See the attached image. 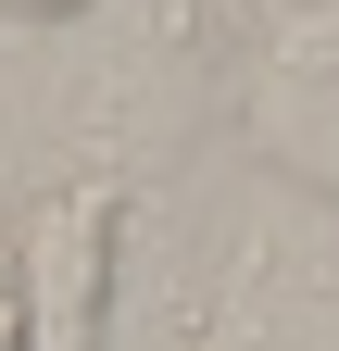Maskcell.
Returning <instances> with one entry per match:
<instances>
[{
    "label": "cell",
    "instance_id": "6da1fadb",
    "mask_svg": "<svg viewBox=\"0 0 339 351\" xmlns=\"http://www.w3.org/2000/svg\"><path fill=\"white\" fill-rule=\"evenodd\" d=\"M113 226H126V189H63L38 213V351H101V314H113Z\"/></svg>",
    "mask_w": 339,
    "mask_h": 351
},
{
    "label": "cell",
    "instance_id": "7a4b0ae2",
    "mask_svg": "<svg viewBox=\"0 0 339 351\" xmlns=\"http://www.w3.org/2000/svg\"><path fill=\"white\" fill-rule=\"evenodd\" d=\"M0 351H38V263H25V239H0Z\"/></svg>",
    "mask_w": 339,
    "mask_h": 351
},
{
    "label": "cell",
    "instance_id": "3957f363",
    "mask_svg": "<svg viewBox=\"0 0 339 351\" xmlns=\"http://www.w3.org/2000/svg\"><path fill=\"white\" fill-rule=\"evenodd\" d=\"M0 13H25V25H63V13H89V0H0Z\"/></svg>",
    "mask_w": 339,
    "mask_h": 351
}]
</instances>
